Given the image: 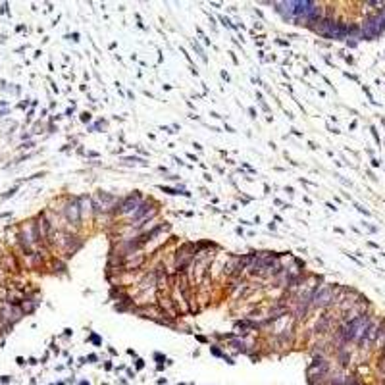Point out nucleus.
I'll use <instances>...</instances> for the list:
<instances>
[{
  "mask_svg": "<svg viewBox=\"0 0 385 385\" xmlns=\"http://www.w3.org/2000/svg\"><path fill=\"white\" fill-rule=\"evenodd\" d=\"M385 31V14H379V16H372L364 21V27H362V33L366 39H372V37L381 35Z\"/></svg>",
  "mask_w": 385,
  "mask_h": 385,
  "instance_id": "nucleus-1",
  "label": "nucleus"
},
{
  "mask_svg": "<svg viewBox=\"0 0 385 385\" xmlns=\"http://www.w3.org/2000/svg\"><path fill=\"white\" fill-rule=\"evenodd\" d=\"M66 212H68V218H70L71 222H79V206L75 204V202H73V204H70Z\"/></svg>",
  "mask_w": 385,
  "mask_h": 385,
  "instance_id": "nucleus-4",
  "label": "nucleus"
},
{
  "mask_svg": "<svg viewBox=\"0 0 385 385\" xmlns=\"http://www.w3.org/2000/svg\"><path fill=\"white\" fill-rule=\"evenodd\" d=\"M147 208H149V204H143V206H139V210L133 214V219H139L141 216H143V214L147 212Z\"/></svg>",
  "mask_w": 385,
  "mask_h": 385,
  "instance_id": "nucleus-5",
  "label": "nucleus"
},
{
  "mask_svg": "<svg viewBox=\"0 0 385 385\" xmlns=\"http://www.w3.org/2000/svg\"><path fill=\"white\" fill-rule=\"evenodd\" d=\"M335 291H337V287H322V289H316L314 295H312V307H318V308H324L327 307L332 300H335Z\"/></svg>",
  "mask_w": 385,
  "mask_h": 385,
  "instance_id": "nucleus-2",
  "label": "nucleus"
},
{
  "mask_svg": "<svg viewBox=\"0 0 385 385\" xmlns=\"http://www.w3.org/2000/svg\"><path fill=\"white\" fill-rule=\"evenodd\" d=\"M137 204H139V195H131V197H127V201L123 202V206H122V214L131 212Z\"/></svg>",
  "mask_w": 385,
  "mask_h": 385,
  "instance_id": "nucleus-3",
  "label": "nucleus"
}]
</instances>
